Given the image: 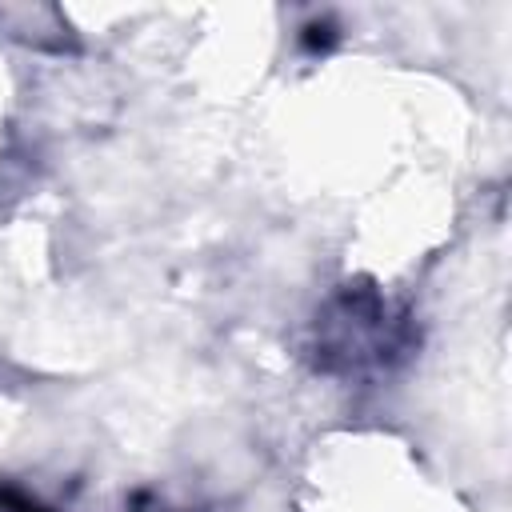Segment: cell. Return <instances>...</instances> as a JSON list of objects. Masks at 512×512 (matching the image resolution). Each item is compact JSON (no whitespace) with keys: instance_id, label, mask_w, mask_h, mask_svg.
<instances>
[{"instance_id":"1","label":"cell","mask_w":512,"mask_h":512,"mask_svg":"<svg viewBox=\"0 0 512 512\" xmlns=\"http://www.w3.org/2000/svg\"><path fill=\"white\" fill-rule=\"evenodd\" d=\"M404 316H392L388 300L372 288H344L316 316V368L356 376L364 368H388L408 352Z\"/></svg>"},{"instance_id":"2","label":"cell","mask_w":512,"mask_h":512,"mask_svg":"<svg viewBox=\"0 0 512 512\" xmlns=\"http://www.w3.org/2000/svg\"><path fill=\"white\" fill-rule=\"evenodd\" d=\"M0 512H48V508L24 496L20 488H0Z\"/></svg>"}]
</instances>
